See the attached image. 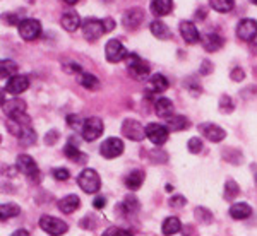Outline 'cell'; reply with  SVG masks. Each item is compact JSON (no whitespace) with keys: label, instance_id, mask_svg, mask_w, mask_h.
Here are the masks:
<instances>
[{"label":"cell","instance_id":"obj_1","mask_svg":"<svg viewBox=\"0 0 257 236\" xmlns=\"http://www.w3.org/2000/svg\"><path fill=\"white\" fill-rule=\"evenodd\" d=\"M4 113L9 120H16L21 125L30 127V117L26 115V103L23 99H11L4 101Z\"/></svg>","mask_w":257,"mask_h":236},{"label":"cell","instance_id":"obj_2","mask_svg":"<svg viewBox=\"0 0 257 236\" xmlns=\"http://www.w3.org/2000/svg\"><path fill=\"white\" fill-rule=\"evenodd\" d=\"M77 185L81 187V190H84L86 193H98L99 187H101V180H99L98 173L91 168L82 169L77 176Z\"/></svg>","mask_w":257,"mask_h":236},{"label":"cell","instance_id":"obj_3","mask_svg":"<svg viewBox=\"0 0 257 236\" xmlns=\"http://www.w3.org/2000/svg\"><path fill=\"white\" fill-rule=\"evenodd\" d=\"M16 166L23 175H26L31 181H40L41 180V173L38 169V164L35 163V159L30 154H19L16 159Z\"/></svg>","mask_w":257,"mask_h":236},{"label":"cell","instance_id":"obj_4","mask_svg":"<svg viewBox=\"0 0 257 236\" xmlns=\"http://www.w3.org/2000/svg\"><path fill=\"white\" fill-rule=\"evenodd\" d=\"M105 33H106V30H105L103 21L89 18L82 23V35H84V38L88 41H96L101 38Z\"/></svg>","mask_w":257,"mask_h":236},{"label":"cell","instance_id":"obj_5","mask_svg":"<svg viewBox=\"0 0 257 236\" xmlns=\"http://www.w3.org/2000/svg\"><path fill=\"white\" fill-rule=\"evenodd\" d=\"M19 36L26 41H35L41 35V24L36 19H23L18 26Z\"/></svg>","mask_w":257,"mask_h":236},{"label":"cell","instance_id":"obj_6","mask_svg":"<svg viewBox=\"0 0 257 236\" xmlns=\"http://www.w3.org/2000/svg\"><path fill=\"white\" fill-rule=\"evenodd\" d=\"M40 227L48 234H65L69 231L67 222H64L62 219L52 217V216H41Z\"/></svg>","mask_w":257,"mask_h":236},{"label":"cell","instance_id":"obj_7","mask_svg":"<svg viewBox=\"0 0 257 236\" xmlns=\"http://www.w3.org/2000/svg\"><path fill=\"white\" fill-rule=\"evenodd\" d=\"M105 57L111 64H118V62H122L123 59H127L128 52L118 40H110L105 47Z\"/></svg>","mask_w":257,"mask_h":236},{"label":"cell","instance_id":"obj_8","mask_svg":"<svg viewBox=\"0 0 257 236\" xmlns=\"http://www.w3.org/2000/svg\"><path fill=\"white\" fill-rule=\"evenodd\" d=\"M123 149H125V146H123L122 139L110 137V139H106L105 142L101 144L99 152H101V156L105 157V159H115V157L122 156Z\"/></svg>","mask_w":257,"mask_h":236},{"label":"cell","instance_id":"obj_9","mask_svg":"<svg viewBox=\"0 0 257 236\" xmlns=\"http://www.w3.org/2000/svg\"><path fill=\"white\" fill-rule=\"evenodd\" d=\"M81 132H82V139L86 142H93V140H96L103 134V122L96 117H91L88 120H84V127H82Z\"/></svg>","mask_w":257,"mask_h":236},{"label":"cell","instance_id":"obj_10","mask_svg":"<svg viewBox=\"0 0 257 236\" xmlns=\"http://www.w3.org/2000/svg\"><path fill=\"white\" fill-rule=\"evenodd\" d=\"M120 130L127 139L134 140V142H141L143 139H146V128H143V125L139 122H136V120H125Z\"/></svg>","mask_w":257,"mask_h":236},{"label":"cell","instance_id":"obj_11","mask_svg":"<svg viewBox=\"0 0 257 236\" xmlns=\"http://www.w3.org/2000/svg\"><path fill=\"white\" fill-rule=\"evenodd\" d=\"M168 134H170V128L165 125H160V123H149L146 127V137L151 140L155 146H163L168 140Z\"/></svg>","mask_w":257,"mask_h":236},{"label":"cell","instance_id":"obj_12","mask_svg":"<svg viewBox=\"0 0 257 236\" xmlns=\"http://www.w3.org/2000/svg\"><path fill=\"white\" fill-rule=\"evenodd\" d=\"M128 62H127V67H128V72L132 74L134 77H138V79H146L149 76V64L146 60H143L141 57L138 55H128L127 57Z\"/></svg>","mask_w":257,"mask_h":236},{"label":"cell","instance_id":"obj_13","mask_svg":"<svg viewBox=\"0 0 257 236\" xmlns=\"http://www.w3.org/2000/svg\"><path fill=\"white\" fill-rule=\"evenodd\" d=\"M199 132L204 135L209 142H221L226 137V132L221 127L214 125V123H201L199 125Z\"/></svg>","mask_w":257,"mask_h":236},{"label":"cell","instance_id":"obj_14","mask_svg":"<svg viewBox=\"0 0 257 236\" xmlns=\"http://www.w3.org/2000/svg\"><path fill=\"white\" fill-rule=\"evenodd\" d=\"M237 36L243 41H252L257 36V23L254 19H242L237 26Z\"/></svg>","mask_w":257,"mask_h":236},{"label":"cell","instance_id":"obj_15","mask_svg":"<svg viewBox=\"0 0 257 236\" xmlns=\"http://www.w3.org/2000/svg\"><path fill=\"white\" fill-rule=\"evenodd\" d=\"M28 88H30V79L26 76H14L7 82L6 91L12 96H18V94H23Z\"/></svg>","mask_w":257,"mask_h":236},{"label":"cell","instance_id":"obj_16","mask_svg":"<svg viewBox=\"0 0 257 236\" xmlns=\"http://www.w3.org/2000/svg\"><path fill=\"white\" fill-rule=\"evenodd\" d=\"M144 21V12L141 9H128L122 18V24L123 28L128 31L136 30V28L141 26V23Z\"/></svg>","mask_w":257,"mask_h":236},{"label":"cell","instance_id":"obj_17","mask_svg":"<svg viewBox=\"0 0 257 236\" xmlns=\"http://www.w3.org/2000/svg\"><path fill=\"white\" fill-rule=\"evenodd\" d=\"M180 35L187 45H196L199 43V40H201L197 28L194 26V23H190V21H182L180 23Z\"/></svg>","mask_w":257,"mask_h":236},{"label":"cell","instance_id":"obj_18","mask_svg":"<svg viewBox=\"0 0 257 236\" xmlns=\"http://www.w3.org/2000/svg\"><path fill=\"white\" fill-rule=\"evenodd\" d=\"M60 24H62V28H64L65 31H69V33H74L77 28L82 26L81 18H79V14H77L76 11L65 12V14L62 16V19H60Z\"/></svg>","mask_w":257,"mask_h":236},{"label":"cell","instance_id":"obj_19","mask_svg":"<svg viewBox=\"0 0 257 236\" xmlns=\"http://www.w3.org/2000/svg\"><path fill=\"white\" fill-rule=\"evenodd\" d=\"M79 204H81L79 197L74 195V193H70V195L60 198L57 205H59V210L62 214H72V212H76V210L79 209Z\"/></svg>","mask_w":257,"mask_h":236},{"label":"cell","instance_id":"obj_20","mask_svg":"<svg viewBox=\"0 0 257 236\" xmlns=\"http://www.w3.org/2000/svg\"><path fill=\"white\" fill-rule=\"evenodd\" d=\"M170 82L168 79L163 76V74H155V76H151V79H149V91L155 94H161L165 93V91L168 89Z\"/></svg>","mask_w":257,"mask_h":236},{"label":"cell","instance_id":"obj_21","mask_svg":"<svg viewBox=\"0 0 257 236\" xmlns=\"http://www.w3.org/2000/svg\"><path fill=\"white\" fill-rule=\"evenodd\" d=\"M173 9V0H153L151 2V14L156 18H165Z\"/></svg>","mask_w":257,"mask_h":236},{"label":"cell","instance_id":"obj_22","mask_svg":"<svg viewBox=\"0 0 257 236\" xmlns=\"http://www.w3.org/2000/svg\"><path fill=\"white\" fill-rule=\"evenodd\" d=\"M228 214L233 219H237V221H242V219H247L252 214V207L248 205L247 202H237V204H233L230 207Z\"/></svg>","mask_w":257,"mask_h":236},{"label":"cell","instance_id":"obj_23","mask_svg":"<svg viewBox=\"0 0 257 236\" xmlns=\"http://www.w3.org/2000/svg\"><path fill=\"white\" fill-rule=\"evenodd\" d=\"M155 111L160 118H170L173 117V103L170 101L168 98H160L158 101L155 103Z\"/></svg>","mask_w":257,"mask_h":236},{"label":"cell","instance_id":"obj_24","mask_svg":"<svg viewBox=\"0 0 257 236\" xmlns=\"http://www.w3.org/2000/svg\"><path fill=\"white\" fill-rule=\"evenodd\" d=\"M202 45H204L206 52H218L219 48H223L225 41H223L221 36L216 35V33H211V35L204 36V40H202Z\"/></svg>","mask_w":257,"mask_h":236},{"label":"cell","instance_id":"obj_25","mask_svg":"<svg viewBox=\"0 0 257 236\" xmlns=\"http://www.w3.org/2000/svg\"><path fill=\"white\" fill-rule=\"evenodd\" d=\"M144 181V171L143 169H134L125 176V187L128 190H138Z\"/></svg>","mask_w":257,"mask_h":236},{"label":"cell","instance_id":"obj_26","mask_svg":"<svg viewBox=\"0 0 257 236\" xmlns=\"http://www.w3.org/2000/svg\"><path fill=\"white\" fill-rule=\"evenodd\" d=\"M149 30H151L153 36H156L158 40H168L170 38V30L168 26L163 23V21H153L151 24H149Z\"/></svg>","mask_w":257,"mask_h":236},{"label":"cell","instance_id":"obj_27","mask_svg":"<svg viewBox=\"0 0 257 236\" xmlns=\"http://www.w3.org/2000/svg\"><path fill=\"white\" fill-rule=\"evenodd\" d=\"M117 209H122V214H123V216H131V214L138 212V209H139V202H138V198H136V197L127 195V197L123 198V200L118 204Z\"/></svg>","mask_w":257,"mask_h":236},{"label":"cell","instance_id":"obj_28","mask_svg":"<svg viewBox=\"0 0 257 236\" xmlns=\"http://www.w3.org/2000/svg\"><path fill=\"white\" fill-rule=\"evenodd\" d=\"M190 122L187 117H184V115H177V117H170L168 122H167V127L170 130L173 132H180V130H185V128H189Z\"/></svg>","mask_w":257,"mask_h":236},{"label":"cell","instance_id":"obj_29","mask_svg":"<svg viewBox=\"0 0 257 236\" xmlns=\"http://www.w3.org/2000/svg\"><path fill=\"white\" fill-rule=\"evenodd\" d=\"M182 229V222L178 217H167L163 221V226H161V231H163V234H177L180 233Z\"/></svg>","mask_w":257,"mask_h":236},{"label":"cell","instance_id":"obj_30","mask_svg":"<svg viewBox=\"0 0 257 236\" xmlns=\"http://www.w3.org/2000/svg\"><path fill=\"white\" fill-rule=\"evenodd\" d=\"M77 82H79L82 88H86V89H89V91L99 89V81H98L96 76H93V74L81 72L79 76H77Z\"/></svg>","mask_w":257,"mask_h":236},{"label":"cell","instance_id":"obj_31","mask_svg":"<svg viewBox=\"0 0 257 236\" xmlns=\"http://www.w3.org/2000/svg\"><path fill=\"white\" fill-rule=\"evenodd\" d=\"M18 64L12 60H2L0 62V76H2V79H11L14 76H18Z\"/></svg>","mask_w":257,"mask_h":236},{"label":"cell","instance_id":"obj_32","mask_svg":"<svg viewBox=\"0 0 257 236\" xmlns=\"http://www.w3.org/2000/svg\"><path fill=\"white\" fill-rule=\"evenodd\" d=\"M19 212H21V207L18 204H2L0 205V217H2V221H7V219H11V217H16V216H19Z\"/></svg>","mask_w":257,"mask_h":236},{"label":"cell","instance_id":"obj_33","mask_svg":"<svg viewBox=\"0 0 257 236\" xmlns=\"http://www.w3.org/2000/svg\"><path fill=\"white\" fill-rule=\"evenodd\" d=\"M36 139H38V137H36V132L33 130L31 125L24 128V130L19 134V137H18V140H19V144H21V146H26V147L33 146V144L36 142Z\"/></svg>","mask_w":257,"mask_h":236},{"label":"cell","instance_id":"obj_34","mask_svg":"<svg viewBox=\"0 0 257 236\" xmlns=\"http://www.w3.org/2000/svg\"><path fill=\"white\" fill-rule=\"evenodd\" d=\"M64 154L69 157V159H72V161H86V156L81 152V149L77 147V146H74L72 142H67L65 144V147H64Z\"/></svg>","mask_w":257,"mask_h":236},{"label":"cell","instance_id":"obj_35","mask_svg":"<svg viewBox=\"0 0 257 236\" xmlns=\"http://www.w3.org/2000/svg\"><path fill=\"white\" fill-rule=\"evenodd\" d=\"M209 6H211V9L221 12V14H226V12L233 11L235 2L233 0H209Z\"/></svg>","mask_w":257,"mask_h":236},{"label":"cell","instance_id":"obj_36","mask_svg":"<svg viewBox=\"0 0 257 236\" xmlns=\"http://www.w3.org/2000/svg\"><path fill=\"white\" fill-rule=\"evenodd\" d=\"M238 193H240V187H238L237 181H235V180H226V183H225V198H226V200H233Z\"/></svg>","mask_w":257,"mask_h":236},{"label":"cell","instance_id":"obj_37","mask_svg":"<svg viewBox=\"0 0 257 236\" xmlns=\"http://www.w3.org/2000/svg\"><path fill=\"white\" fill-rule=\"evenodd\" d=\"M219 111H221V113H231V111H233V101H231V98L226 96V94H223V96L219 98Z\"/></svg>","mask_w":257,"mask_h":236},{"label":"cell","instance_id":"obj_38","mask_svg":"<svg viewBox=\"0 0 257 236\" xmlns=\"http://www.w3.org/2000/svg\"><path fill=\"white\" fill-rule=\"evenodd\" d=\"M67 125L72 128V130H82V127H84V120H82L79 115H69Z\"/></svg>","mask_w":257,"mask_h":236},{"label":"cell","instance_id":"obj_39","mask_svg":"<svg viewBox=\"0 0 257 236\" xmlns=\"http://www.w3.org/2000/svg\"><path fill=\"white\" fill-rule=\"evenodd\" d=\"M187 147H189V152H192V154H199L202 149V140L199 137H192L187 142Z\"/></svg>","mask_w":257,"mask_h":236},{"label":"cell","instance_id":"obj_40","mask_svg":"<svg viewBox=\"0 0 257 236\" xmlns=\"http://www.w3.org/2000/svg\"><path fill=\"white\" fill-rule=\"evenodd\" d=\"M52 175L55 176L59 181H64V180H69L70 173H69L67 168H55V169H52Z\"/></svg>","mask_w":257,"mask_h":236},{"label":"cell","instance_id":"obj_41","mask_svg":"<svg viewBox=\"0 0 257 236\" xmlns=\"http://www.w3.org/2000/svg\"><path fill=\"white\" fill-rule=\"evenodd\" d=\"M168 204H170V207H173V209H175V207L180 209V207H184L185 204H187V198L182 197V195H173L172 198H170Z\"/></svg>","mask_w":257,"mask_h":236},{"label":"cell","instance_id":"obj_42","mask_svg":"<svg viewBox=\"0 0 257 236\" xmlns=\"http://www.w3.org/2000/svg\"><path fill=\"white\" fill-rule=\"evenodd\" d=\"M131 233L128 231H123V229H118V227H110V229H106L103 236H128Z\"/></svg>","mask_w":257,"mask_h":236},{"label":"cell","instance_id":"obj_43","mask_svg":"<svg viewBox=\"0 0 257 236\" xmlns=\"http://www.w3.org/2000/svg\"><path fill=\"white\" fill-rule=\"evenodd\" d=\"M57 140H59V132H57V130H50L48 134H47V137H45V142H47L48 146L55 144Z\"/></svg>","mask_w":257,"mask_h":236},{"label":"cell","instance_id":"obj_44","mask_svg":"<svg viewBox=\"0 0 257 236\" xmlns=\"http://www.w3.org/2000/svg\"><path fill=\"white\" fill-rule=\"evenodd\" d=\"M211 62L209 60H204L202 62V65H201V74H204V76H208V74L213 72V67H211Z\"/></svg>","mask_w":257,"mask_h":236},{"label":"cell","instance_id":"obj_45","mask_svg":"<svg viewBox=\"0 0 257 236\" xmlns=\"http://www.w3.org/2000/svg\"><path fill=\"white\" fill-rule=\"evenodd\" d=\"M103 24H105L106 33H110V31L115 30V21L111 19V18H105V19H103Z\"/></svg>","mask_w":257,"mask_h":236},{"label":"cell","instance_id":"obj_46","mask_svg":"<svg viewBox=\"0 0 257 236\" xmlns=\"http://www.w3.org/2000/svg\"><path fill=\"white\" fill-rule=\"evenodd\" d=\"M64 70H65V72H76V74H81V72H82V67H81V65H77V64H70L69 67L65 65Z\"/></svg>","mask_w":257,"mask_h":236},{"label":"cell","instance_id":"obj_47","mask_svg":"<svg viewBox=\"0 0 257 236\" xmlns=\"http://www.w3.org/2000/svg\"><path fill=\"white\" fill-rule=\"evenodd\" d=\"M106 204V200H105V197H96L93 200V205H94V209H103Z\"/></svg>","mask_w":257,"mask_h":236},{"label":"cell","instance_id":"obj_48","mask_svg":"<svg viewBox=\"0 0 257 236\" xmlns=\"http://www.w3.org/2000/svg\"><path fill=\"white\" fill-rule=\"evenodd\" d=\"M231 77H237V81H240V79L243 77L242 70H240V69H237V70H235V74H231Z\"/></svg>","mask_w":257,"mask_h":236},{"label":"cell","instance_id":"obj_49","mask_svg":"<svg viewBox=\"0 0 257 236\" xmlns=\"http://www.w3.org/2000/svg\"><path fill=\"white\" fill-rule=\"evenodd\" d=\"M197 18H199V19L206 18V9H199V11H197Z\"/></svg>","mask_w":257,"mask_h":236},{"label":"cell","instance_id":"obj_50","mask_svg":"<svg viewBox=\"0 0 257 236\" xmlns=\"http://www.w3.org/2000/svg\"><path fill=\"white\" fill-rule=\"evenodd\" d=\"M12 234H14V236H18V234L24 236V234H30V233H28L26 229H18V231H16V233H12Z\"/></svg>","mask_w":257,"mask_h":236},{"label":"cell","instance_id":"obj_51","mask_svg":"<svg viewBox=\"0 0 257 236\" xmlns=\"http://www.w3.org/2000/svg\"><path fill=\"white\" fill-rule=\"evenodd\" d=\"M62 2H65L67 6H76V4L79 2V0H62Z\"/></svg>","mask_w":257,"mask_h":236},{"label":"cell","instance_id":"obj_52","mask_svg":"<svg viewBox=\"0 0 257 236\" xmlns=\"http://www.w3.org/2000/svg\"><path fill=\"white\" fill-rule=\"evenodd\" d=\"M250 2H252V4H255V6H257V0H250Z\"/></svg>","mask_w":257,"mask_h":236},{"label":"cell","instance_id":"obj_53","mask_svg":"<svg viewBox=\"0 0 257 236\" xmlns=\"http://www.w3.org/2000/svg\"><path fill=\"white\" fill-rule=\"evenodd\" d=\"M255 183H257V176H255Z\"/></svg>","mask_w":257,"mask_h":236}]
</instances>
